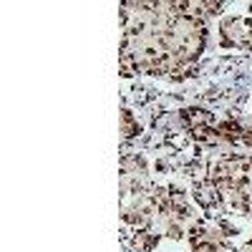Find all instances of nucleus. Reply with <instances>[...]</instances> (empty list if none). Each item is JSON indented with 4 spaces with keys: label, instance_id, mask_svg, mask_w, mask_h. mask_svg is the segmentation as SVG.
<instances>
[{
    "label": "nucleus",
    "instance_id": "1",
    "mask_svg": "<svg viewBox=\"0 0 252 252\" xmlns=\"http://www.w3.org/2000/svg\"><path fill=\"white\" fill-rule=\"evenodd\" d=\"M222 46L224 48H245L252 51V18L235 15L222 20Z\"/></svg>",
    "mask_w": 252,
    "mask_h": 252
},
{
    "label": "nucleus",
    "instance_id": "2",
    "mask_svg": "<svg viewBox=\"0 0 252 252\" xmlns=\"http://www.w3.org/2000/svg\"><path fill=\"white\" fill-rule=\"evenodd\" d=\"M194 199H197V204H199L202 209H217V207L224 202L222 189H220L217 184H212L209 179H204L202 184L194 187Z\"/></svg>",
    "mask_w": 252,
    "mask_h": 252
},
{
    "label": "nucleus",
    "instance_id": "3",
    "mask_svg": "<svg viewBox=\"0 0 252 252\" xmlns=\"http://www.w3.org/2000/svg\"><path fill=\"white\" fill-rule=\"evenodd\" d=\"M182 121L189 126V131L202 129V126H215V124H217V121H215V116L209 114L207 109H197V106L184 109V111H182Z\"/></svg>",
    "mask_w": 252,
    "mask_h": 252
},
{
    "label": "nucleus",
    "instance_id": "4",
    "mask_svg": "<svg viewBox=\"0 0 252 252\" xmlns=\"http://www.w3.org/2000/svg\"><path fill=\"white\" fill-rule=\"evenodd\" d=\"M217 131H220V139H222L224 144H237V141H242L245 126H242L240 121H235V119H227V121L217 124Z\"/></svg>",
    "mask_w": 252,
    "mask_h": 252
},
{
    "label": "nucleus",
    "instance_id": "5",
    "mask_svg": "<svg viewBox=\"0 0 252 252\" xmlns=\"http://www.w3.org/2000/svg\"><path fill=\"white\" fill-rule=\"evenodd\" d=\"M192 139L197 144H202V146H217V144H222L220 131H217V124L215 126H202V129H194L192 131Z\"/></svg>",
    "mask_w": 252,
    "mask_h": 252
},
{
    "label": "nucleus",
    "instance_id": "6",
    "mask_svg": "<svg viewBox=\"0 0 252 252\" xmlns=\"http://www.w3.org/2000/svg\"><path fill=\"white\" fill-rule=\"evenodd\" d=\"M157 242H159V237L152 235L149 229H139L136 237H134V247H136L139 252H149V250H154Z\"/></svg>",
    "mask_w": 252,
    "mask_h": 252
},
{
    "label": "nucleus",
    "instance_id": "7",
    "mask_svg": "<svg viewBox=\"0 0 252 252\" xmlns=\"http://www.w3.org/2000/svg\"><path fill=\"white\" fill-rule=\"evenodd\" d=\"M121 134H124V139H131L139 134V124L129 109H124V114H121Z\"/></svg>",
    "mask_w": 252,
    "mask_h": 252
},
{
    "label": "nucleus",
    "instance_id": "8",
    "mask_svg": "<svg viewBox=\"0 0 252 252\" xmlns=\"http://www.w3.org/2000/svg\"><path fill=\"white\" fill-rule=\"evenodd\" d=\"M192 252H227V247L222 245V240H207L192 245Z\"/></svg>",
    "mask_w": 252,
    "mask_h": 252
},
{
    "label": "nucleus",
    "instance_id": "9",
    "mask_svg": "<svg viewBox=\"0 0 252 252\" xmlns=\"http://www.w3.org/2000/svg\"><path fill=\"white\" fill-rule=\"evenodd\" d=\"M242 144H245V146H252V126H245V131H242Z\"/></svg>",
    "mask_w": 252,
    "mask_h": 252
},
{
    "label": "nucleus",
    "instance_id": "10",
    "mask_svg": "<svg viewBox=\"0 0 252 252\" xmlns=\"http://www.w3.org/2000/svg\"><path fill=\"white\" fill-rule=\"evenodd\" d=\"M240 252H252V240H250V242H247V245H245V247H242Z\"/></svg>",
    "mask_w": 252,
    "mask_h": 252
}]
</instances>
